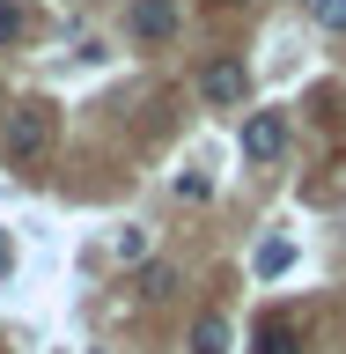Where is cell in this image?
<instances>
[{
    "label": "cell",
    "mask_w": 346,
    "mask_h": 354,
    "mask_svg": "<svg viewBox=\"0 0 346 354\" xmlns=\"http://www.w3.org/2000/svg\"><path fill=\"white\" fill-rule=\"evenodd\" d=\"M0 148H8V162H37V155L52 148V111L44 104H15L8 126H0Z\"/></svg>",
    "instance_id": "1"
},
{
    "label": "cell",
    "mask_w": 346,
    "mask_h": 354,
    "mask_svg": "<svg viewBox=\"0 0 346 354\" xmlns=\"http://www.w3.org/2000/svg\"><path fill=\"white\" fill-rule=\"evenodd\" d=\"M199 96H206L214 111H236L243 96H251V66L243 59H206L199 66Z\"/></svg>",
    "instance_id": "2"
},
{
    "label": "cell",
    "mask_w": 346,
    "mask_h": 354,
    "mask_svg": "<svg viewBox=\"0 0 346 354\" xmlns=\"http://www.w3.org/2000/svg\"><path fill=\"white\" fill-rule=\"evenodd\" d=\"M280 148H287L280 111H251V118H243V155H251V162H280Z\"/></svg>",
    "instance_id": "3"
},
{
    "label": "cell",
    "mask_w": 346,
    "mask_h": 354,
    "mask_svg": "<svg viewBox=\"0 0 346 354\" xmlns=\"http://www.w3.org/2000/svg\"><path fill=\"white\" fill-rule=\"evenodd\" d=\"M133 37L140 44L177 37V0H133Z\"/></svg>",
    "instance_id": "4"
},
{
    "label": "cell",
    "mask_w": 346,
    "mask_h": 354,
    "mask_svg": "<svg viewBox=\"0 0 346 354\" xmlns=\"http://www.w3.org/2000/svg\"><path fill=\"white\" fill-rule=\"evenodd\" d=\"M229 347H236L229 317H221V310H199L192 317V354H229Z\"/></svg>",
    "instance_id": "5"
},
{
    "label": "cell",
    "mask_w": 346,
    "mask_h": 354,
    "mask_svg": "<svg viewBox=\"0 0 346 354\" xmlns=\"http://www.w3.org/2000/svg\"><path fill=\"white\" fill-rule=\"evenodd\" d=\"M258 354H302V317H265L258 325Z\"/></svg>",
    "instance_id": "6"
},
{
    "label": "cell",
    "mask_w": 346,
    "mask_h": 354,
    "mask_svg": "<svg viewBox=\"0 0 346 354\" xmlns=\"http://www.w3.org/2000/svg\"><path fill=\"white\" fill-rule=\"evenodd\" d=\"M287 266H295V243H287V236H265L258 243V273H287Z\"/></svg>",
    "instance_id": "7"
},
{
    "label": "cell",
    "mask_w": 346,
    "mask_h": 354,
    "mask_svg": "<svg viewBox=\"0 0 346 354\" xmlns=\"http://www.w3.org/2000/svg\"><path fill=\"white\" fill-rule=\"evenodd\" d=\"M30 37V15H22L15 0H0V52H8V44H22Z\"/></svg>",
    "instance_id": "8"
},
{
    "label": "cell",
    "mask_w": 346,
    "mask_h": 354,
    "mask_svg": "<svg viewBox=\"0 0 346 354\" xmlns=\"http://www.w3.org/2000/svg\"><path fill=\"white\" fill-rule=\"evenodd\" d=\"M309 15L325 22V30H346V0H309Z\"/></svg>",
    "instance_id": "9"
},
{
    "label": "cell",
    "mask_w": 346,
    "mask_h": 354,
    "mask_svg": "<svg viewBox=\"0 0 346 354\" xmlns=\"http://www.w3.org/2000/svg\"><path fill=\"white\" fill-rule=\"evenodd\" d=\"M0 273H8V243H0Z\"/></svg>",
    "instance_id": "10"
}]
</instances>
